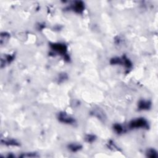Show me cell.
<instances>
[{
    "label": "cell",
    "instance_id": "cell-7",
    "mask_svg": "<svg viewBox=\"0 0 158 158\" xmlns=\"http://www.w3.org/2000/svg\"><path fill=\"white\" fill-rule=\"evenodd\" d=\"M114 129L116 130L117 133H121L123 131L122 127L119 125H116L114 126Z\"/></svg>",
    "mask_w": 158,
    "mask_h": 158
},
{
    "label": "cell",
    "instance_id": "cell-5",
    "mask_svg": "<svg viewBox=\"0 0 158 158\" xmlns=\"http://www.w3.org/2000/svg\"><path fill=\"white\" fill-rule=\"evenodd\" d=\"M81 148L80 145H74V144H72V145H71L69 146V148H70V150H71L72 151H79Z\"/></svg>",
    "mask_w": 158,
    "mask_h": 158
},
{
    "label": "cell",
    "instance_id": "cell-2",
    "mask_svg": "<svg viewBox=\"0 0 158 158\" xmlns=\"http://www.w3.org/2000/svg\"><path fill=\"white\" fill-rule=\"evenodd\" d=\"M59 119L61 122L64 123L71 124V123H72L74 122V120L72 118L69 117L67 115L64 114H60Z\"/></svg>",
    "mask_w": 158,
    "mask_h": 158
},
{
    "label": "cell",
    "instance_id": "cell-6",
    "mask_svg": "<svg viewBox=\"0 0 158 158\" xmlns=\"http://www.w3.org/2000/svg\"><path fill=\"white\" fill-rule=\"evenodd\" d=\"M148 156L150 157V158H156L157 157L156 152L153 150H149L148 152Z\"/></svg>",
    "mask_w": 158,
    "mask_h": 158
},
{
    "label": "cell",
    "instance_id": "cell-1",
    "mask_svg": "<svg viewBox=\"0 0 158 158\" xmlns=\"http://www.w3.org/2000/svg\"><path fill=\"white\" fill-rule=\"evenodd\" d=\"M147 125V122L145 119H139L135 120L130 123V127L132 128H139V127H145Z\"/></svg>",
    "mask_w": 158,
    "mask_h": 158
},
{
    "label": "cell",
    "instance_id": "cell-4",
    "mask_svg": "<svg viewBox=\"0 0 158 158\" xmlns=\"http://www.w3.org/2000/svg\"><path fill=\"white\" fill-rule=\"evenodd\" d=\"M150 104L148 102H146V101H141V103H140L139 104V107L141 109H146L148 108H150Z\"/></svg>",
    "mask_w": 158,
    "mask_h": 158
},
{
    "label": "cell",
    "instance_id": "cell-3",
    "mask_svg": "<svg viewBox=\"0 0 158 158\" xmlns=\"http://www.w3.org/2000/svg\"><path fill=\"white\" fill-rule=\"evenodd\" d=\"M53 48L54 50L56 51L57 52L61 53H64L66 51V46L63 45H61V44H54L53 46Z\"/></svg>",
    "mask_w": 158,
    "mask_h": 158
},
{
    "label": "cell",
    "instance_id": "cell-8",
    "mask_svg": "<svg viewBox=\"0 0 158 158\" xmlns=\"http://www.w3.org/2000/svg\"><path fill=\"white\" fill-rule=\"evenodd\" d=\"M88 138H87V141H88V142H91V141H93V140H94V136H91V135H89L88 136Z\"/></svg>",
    "mask_w": 158,
    "mask_h": 158
}]
</instances>
